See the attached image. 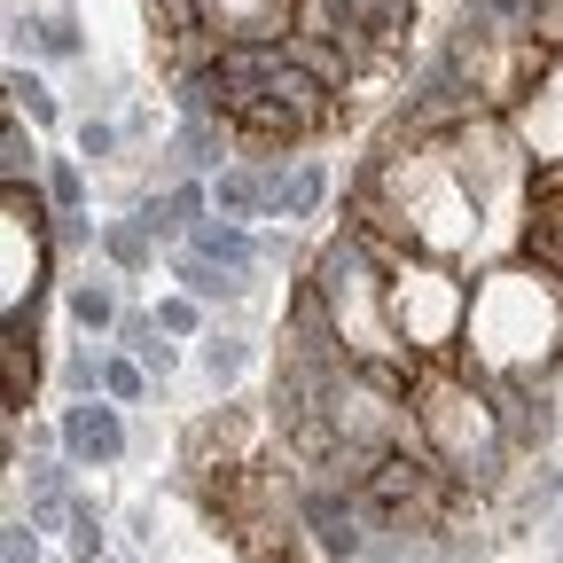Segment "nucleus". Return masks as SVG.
Wrapping results in <instances>:
<instances>
[{
    "label": "nucleus",
    "instance_id": "1",
    "mask_svg": "<svg viewBox=\"0 0 563 563\" xmlns=\"http://www.w3.org/2000/svg\"><path fill=\"white\" fill-rule=\"evenodd\" d=\"M306 525H313V540H321L329 555H344V563L376 548L368 532H384V525H376V509L361 501V485H329V477L306 493Z\"/></svg>",
    "mask_w": 563,
    "mask_h": 563
},
{
    "label": "nucleus",
    "instance_id": "2",
    "mask_svg": "<svg viewBox=\"0 0 563 563\" xmlns=\"http://www.w3.org/2000/svg\"><path fill=\"white\" fill-rule=\"evenodd\" d=\"M298 0H203V32L211 40H290Z\"/></svg>",
    "mask_w": 563,
    "mask_h": 563
},
{
    "label": "nucleus",
    "instance_id": "3",
    "mask_svg": "<svg viewBox=\"0 0 563 563\" xmlns=\"http://www.w3.org/2000/svg\"><path fill=\"white\" fill-rule=\"evenodd\" d=\"M63 446H70V462H87V470H110L118 454H125V422H118V407H102V399H79L63 415Z\"/></svg>",
    "mask_w": 563,
    "mask_h": 563
},
{
    "label": "nucleus",
    "instance_id": "4",
    "mask_svg": "<svg viewBox=\"0 0 563 563\" xmlns=\"http://www.w3.org/2000/svg\"><path fill=\"white\" fill-rule=\"evenodd\" d=\"M321 196H329V180H321V165H290V173H266V220H306V211H321Z\"/></svg>",
    "mask_w": 563,
    "mask_h": 563
},
{
    "label": "nucleus",
    "instance_id": "5",
    "mask_svg": "<svg viewBox=\"0 0 563 563\" xmlns=\"http://www.w3.org/2000/svg\"><path fill=\"white\" fill-rule=\"evenodd\" d=\"M211 211L220 220H266V173H251V165L211 173Z\"/></svg>",
    "mask_w": 563,
    "mask_h": 563
},
{
    "label": "nucleus",
    "instance_id": "6",
    "mask_svg": "<svg viewBox=\"0 0 563 563\" xmlns=\"http://www.w3.org/2000/svg\"><path fill=\"white\" fill-rule=\"evenodd\" d=\"M525 251H532V266H540V274H555V282H563V188H540L532 228H525Z\"/></svg>",
    "mask_w": 563,
    "mask_h": 563
},
{
    "label": "nucleus",
    "instance_id": "7",
    "mask_svg": "<svg viewBox=\"0 0 563 563\" xmlns=\"http://www.w3.org/2000/svg\"><path fill=\"white\" fill-rule=\"evenodd\" d=\"M188 251L220 258V266H235V274H251V258H258V243L243 235V220H220V211H211V220H196V228H188Z\"/></svg>",
    "mask_w": 563,
    "mask_h": 563
},
{
    "label": "nucleus",
    "instance_id": "8",
    "mask_svg": "<svg viewBox=\"0 0 563 563\" xmlns=\"http://www.w3.org/2000/svg\"><path fill=\"white\" fill-rule=\"evenodd\" d=\"M344 16L361 24V40H368L376 55H391V47H399V32L415 24V0H344Z\"/></svg>",
    "mask_w": 563,
    "mask_h": 563
},
{
    "label": "nucleus",
    "instance_id": "9",
    "mask_svg": "<svg viewBox=\"0 0 563 563\" xmlns=\"http://www.w3.org/2000/svg\"><path fill=\"white\" fill-rule=\"evenodd\" d=\"M173 274H180V290H188L196 306L235 298V290H243V274H235V266H220V258H203V251H180V258H173Z\"/></svg>",
    "mask_w": 563,
    "mask_h": 563
},
{
    "label": "nucleus",
    "instance_id": "10",
    "mask_svg": "<svg viewBox=\"0 0 563 563\" xmlns=\"http://www.w3.org/2000/svg\"><path fill=\"white\" fill-rule=\"evenodd\" d=\"M118 336L141 352V368H150V376H165V368H173V344H165L157 313H125V321H118Z\"/></svg>",
    "mask_w": 563,
    "mask_h": 563
},
{
    "label": "nucleus",
    "instance_id": "11",
    "mask_svg": "<svg viewBox=\"0 0 563 563\" xmlns=\"http://www.w3.org/2000/svg\"><path fill=\"white\" fill-rule=\"evenodd\" d=\"M548 9V0H470V24H485V32H532V16Z\"/></svg>",
    "mask_w": 563,
    "mask_h": 563
},
{
    "label": "nucleus",
    "instance_id": "12",
    "mask_svg": "<svg viewBox=\"0 0 563 563\" xmlns=\"http://www.w3.org/2000/svg\"><path fill=\"white\" fill-rule=\"evenodd\" d=\"M102 251H110V266L141 274V266H150V228H141V220H110L102 228Z\"/></svg>",
    "mask_w": 563,
    "mask_h": 563
},
{
    "label": "nucleus",
    "instance_id": "13",
    "mask_svg": "<svg viewBox=\"0 0 563 563\" xmlns=\"http://www.w3.org/2000/svg\"><path fill=\"white\" fill-rule=\"evenodd\" d=\"M32 133H24V118H9V133H0V180L9 188H32Z\"/></svg>",
    "mask_w": 563,
    "mask_h": 563
},
{
    "label": "nucleus",
    "instance_id": "14",
    "mask_svg": "<svg viewBox=\"0 0 563 563\" xmlns=\"http://www.w3.org/2000/svg\"><path fill=\"white\" fill-rule=\"evenodd\" d=\"M9 102H16V118H32V125H55V95H47V79H32L24 63L9 70Z\"/></svg>",
    "mask_w": 563,
    "mask_h": 563
},
{
    "label": "nucleus",
    "instance_id": "15",
    "mask_svg": "<svg viewBox=\"0 0 563 563\" xmlns=\"http://www.w3.org/2000/svg\"><path fill=\"white\" fill-rule=\"evenodd\" d=\"M70 321H79V329H118L110 282H79V290H70Z\"/></svg>",
    "mask_w": 563,
    "mask_h": 563
},
{
    "label": "nucleus",
    "instance_id": "16",
    "mask_svg": "<svg viewBox=\"0 0 563 563\" xmlns=\"http://www.w3.org/2000/svg\"><path fill=\"white\" fill-rule=\"evenodd\" d=\"M243 361H251V344H243V336H203V376H211V384H235Z\"/></svg>",
    "mask_w": 563,
    "mask_h": 563
},
{
    "label": "nucleus",
    "instance_id": "17",
    "mask_svg": "<svg viewBox=\"0 0 563 563\" xmlns=\"http://www.w3.org/2000/svg\"><path fill=\"white\" fill-rule=\"evenodd\" d=\"M47 196H55V211H87V173L70 157H55L47 165Z\"/></svg>",
    "mask_w": 563,
    "mask_h": 563
},
{
    "label": "nucleus",
    "instance_id": "18",
    "mask_svg": "<svg viewBox=\"0 0 563 563\" xmlns=\"http://www.w3.org/2000/svg\"><path fill=\"white\" fill-rule=\"evenodd\" d=\"M150 9H157V32H173V40L203 32V0H150Z\"/></svg>",
    "mask_w": 563,
    "mask_h": 563
},
{
    "label": "nucleus",
    "instance_id": "19",
    "mask_svg": "<svg viewBox=\"0 0 563 563\" xmlns=\"http://www.w3.org/2000/svg\"><path fill=\"white\" fill-rule=\"evenodd\" d=\"M102 391L110 399H141V391H150V368H141V361H102Z\"/></svg>",
    "mask_w": 563,
    "mask_h": 563
},
{
    "label": "nucleus",
    "instance_id": "20",
    "mask_svg": "<svg viewBox=\"0 0 563 563\" xmlns=\"http://www.w3.org/2000/svg\"><path fill=\"white\" fill-rule=\"evenodd\" d=\"M70 548H79V555H87V563H95V555H102V517H95V509H87V501H70Z\"/></svg>",
    "mask_w": 563,
    "mask_h": 563
},
{
    "label": "nucleus",
    "instance_id": "21",
    "mask_svg": "<svg viewBox=\"0 0 563 563\" xmlns=\"http://www.w3.org/2000/svg\"><path fill=\"white\" fill-rule=\"evenodd\" d=\"M63 384L79 391V399H95V391H102V361H95V352H70V361H63Z\"/></svg>",
    "mask_w": 563,
    "mask_h": 563
},
{
    "label": "nucleus",
    "instance_id": "22",
    "mask_svg": "<svg viewBox=\"0 0 563 563\" xmlns=\"http://www.w3.org/2000/svg\"><path fill=\"white\" fill-rule=\"evenodd\" d=\"M157 329H165V336H188V329H196V298H188V290H180V298H157Z\"/></svg>",
    "mask_w": 563,
    "mask_h": 563
},
{
    "label": "nucleus",
    "instance_id": "23",
    "mask_svg": "<svg viewBox=\"0 0 563 563\" xmlns=\"http://www.w3.org/2000/svg\"><path fill=\"white\" fill-rule=\"evenodd\" d=\"M40 47L47 55H79V24H70V16H40Z\"/></svg>",
    "mask_w": 563,
    "mask_h": 563
},
{
    "label": "nucleus",
    "instance_id": "24",
    "mask_svg": "<svg viewBox=\"0 0 563 563\" xmlns=\"http://www.w3.org/2000/svg\"><path fill=\"white\" fill-rule=\"evenodd\" d=\"M9 563H40V525H32V517L9 525Z\"/></svg>",
    "mask_w": 563,
    "mask_h": 563
},
{
    "label": "nucleus",
    "instance_id": "25",
    "mask_svg": "<svg viewBox=\"0 0 563 563\" xmlns=\"http://www.w3.org/2000/svg\"><path fill=\"white\" fill-rule=\"evenodd\" d=\"M110 150H118V125L87 118V125H79V157H110Z\"/></svg>",
    "mask_w": 563,
    "mask_h": 563
},
{
    "label": "nucleus",
    "instance_id": "26",
    "mask_svg": "<svg viewBox=\"0 0 563 563\" xmlns=\"http://www.w3.org/2000/svg\"><path fill=\"white\" fill-rule=\"evenodd\" d=\"M540 188H563V157H548V173H540Z\"/></svg>",
    "mask_w": 563,
    "mask_h": 563
}]
</instances>
